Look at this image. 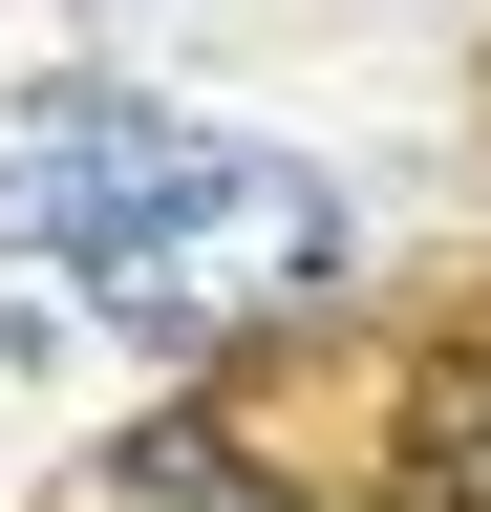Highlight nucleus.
<instances>
[{
    "label": "nucleus",
    "mask_w": 491,
    "mask_h": 512,
    "mask_svg": "<svg viewBox=\"0 0 491 512\" xmlns=\"http://www.w3.org/2000/svg\"><path fill=\"white\" fill-rule=\"evenodd\" d=\"M321 256H342V192L299 171V150H193L86 278H107V320H150V342H214V320L321 299Z\"/></svg>",
    "instance_id": "1"
},
{
    "label": "nucleus",
    "mask_w": 491,
    "mask_h": 512,
    "mask_svg": "<svg viewBox=\"0 0 491 512\" xmlns=\"http://www.w3.org/2000/svg\"><path fill=\"white\" fill-rule=\"evenodd\" d=\"M193 150L214 128H171L129 86H0V256H107Z\"/></svg>",
    "instance_id": "2"
},
{
    "label": "nucleus",
    "mask_w": 491,
    "mask_h": 512,
    "mask_svg": "<svg viewBox=\"0 0 491 512\" xmlns=\"http://www.w3.org/2000/svg\"><path fill=\"white\" fill-rule=\"evenodd\" d=\"M427 470H449V512H491V363L449 384V427H427Z\"/></svg>",
    "instance_id": "3"
}]
</instances>
